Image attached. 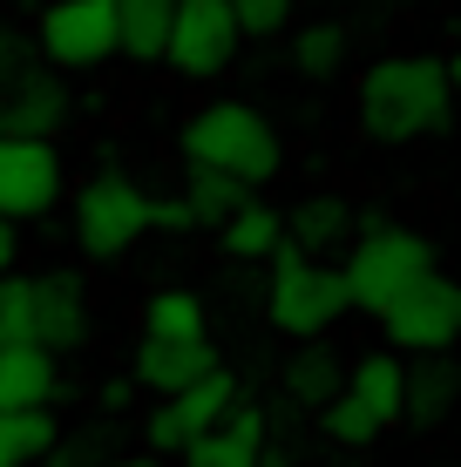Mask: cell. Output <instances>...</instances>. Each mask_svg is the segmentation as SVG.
<instances>
[{"mask_svg":"<svg viewBox=\"0 0 461 467\" xmlns=\"http://www.w3.org/2000/svg\"><path fill=\"white\" fill-rule=\"evenodd\" d=\"M448 102L455 82L435 55H387L360 75V129L373 142H393V150L448 129Z\"/></svg>","mask_w":461,"mask_h":467,"instance_id":"6da1fadb","label":"cell"},{"mask_svg":"<svg viewBox=\"0 0 461 467\" xmlns=\"http://www.w3.org/2000/svg\"><path fill=\"white\" fill-rule=\"evenodd\" d=\"M183 163H211V170H225L237 176V183H272L278 163H285V150H278V129L258 116L251 102H211V109H197V116L183 122Z\"/></svg>","mask_w":461,"mask_h":467,"instance_id":"7a4b0ae2","label":"cell"},{"mask_svg":"<svg viewBox=\"0 0 461 467\" xmlns=\"http://www.w3.org/2000/svg\"><path fill=\"white\" fill-rule=\"evenodd\" d=\"M265 312L285 339H312V332L340 326L353 305H346V278L332 265H320L312 251L278 244L272 251V292H265Z\"/></svg>","mask_w":461,"mask_h":467,"instance_id":"3957f363","label":"cell"},{"mask_svg":"<svg viewBox=\"0 0 461 467\" xmlns=\"http://www.w3.org/2000/svg\"><path fill=\"white\" fill-rule=\"evenodd\" d=\"M427 265H435V244H427L421 231H401V223L360 231L353 257L340 265V278H346V305H360V312H380V305L401 298Z\"/></svg>","mask_w":461,"mask_h":467,"instance_id":"277c9868","label":"cell"},{"mask_svg":"<svg viewBox=\"0 0 461 467\" xmlns=\"http://www.w3.org/2000/svg\"><path fill=\"white\" fill-rule=\"evenodd\" d=\"M68 231H75V251L82 257H122L136 251V237L150 231V190H136L130 176L102 170L75 190L68 203Z\"/></svg>","mask_w":461,"mask_h":467,"instance_id":"5b68a950","label":"cell"},{"mask_svg":"<svg viewBox=\"0 0 461 467\" xmlns=\"http://www.w3.org/2000/svg\"><path fill=\"white\" fill-rule=\"evenodd\" d=\"M373 318H380V332H387L393 352H448L455 332H461V285L427 265L421 278L407 285L401 298H387Z\"/></svg>","mask_w":461,"mask_h":467,"instance_id":"8992f818","label":"cell"},{"mask_svg":"<svg viewBox=\"0 0 461 467\" xmlns=\"http://www.w3.org/2000/svg\"><path fill=\"white\" fill-rule=\"evenodd\" d=\"M237 14L231 0H177L170 7V41H163V61L183 75V82H211V75L231 68L237 55Z\"/></svg>","mask_w":461,"mask_h":467,"instance_id":"52a82bcc","label":"cell"},{"mask_svg":"<svg viewBox=\"0 0 461 467\" xmlns=\"http://www.w3.org/2000/svg\"><path fill=\"white\" fill-rule=\"evenodd\" d=\"M61 156L55 136H0V217L35 223L61 203Z\"/></svg>","mask_w":461,"mask_h":467,"instance_id":"ba28073f","label":"cell"},{"mask_svg":"<svg viewBox=\"0 0 461 467\" xmlns=\"http://www.w3.org/2000/svg\"><path fill=\"white\" fill-rule=\"evenodd\" d=\"M47 68H102L116 55V0H55L35 27Z\"/></svg>","mask_w":461,"mask_h":467,"instance_id":"9c48e42d","label":"cell"},{"mask_svg":"<svg viewBox=\"0 0 461 467\" xmlns=\"http://www.w3.org/2000/svg\"><path fill=\"white\" fill-rule=\"evenodd\" d=\"M231 373L225 366H211V373H197L190 386H177V393H163V407L150 413V454H177V447L190 441V433H204L217 420V413L231 407Z\"/></svg>","mask_w":461,"mask_h":467,"instance_id":"30bf717a","label":"cell"},{"mask_svg":"<svg viewBox=\"0 0 461 467\" xmlns=\"http://www.w3.org/2000/svg\"><path fill=\"white\" fill-rule=\"evenodd\" d=\"M68 82L61 68H21L0 88V136H55L68 122Z\"/></svg>","mask_w":461,"mask_h":467,"instance_id":"8fae6325","label":"cell"},{"mask_svg":"<svg viewBox=\"0 0 461 467\" xmlns=\"http://www.w3.org/2000/svg\"><path fill=\"white\" fill-rule=\"evenodd\" d=\"M27 292H35V346L68 352V346L89 339V285H82V271H41V278H27Z\"/></svg>","mask_w":461,"mask_h":467,"instance_id":"7c38bea8","label":"cell"},{"mask_svg":"<svg viewBox=\"0 0 461 467\" xmlns=\"http://www.w3.org/2000/svg\"><path fill=\"white\" fill-rule=\"evenodd\" d=\"M258 447H265V413L231 393V407L204 433H190L177 454H183V467H258Z\"/></svg>","mask_w":461,"mask_h":467,"instance_id":"4fadbf2b","label":"cell"},{"mask_svg":"<svg viewBox=\"0 0 461 467\" xmlns=\"http://www.w3.org/2000/svg\"><path fill=\"white\" fill-rule=\"evenodd\" d=\"M211 366H217V346L204 332H190V339H150L142 332V346H136V379L150 393H177V386H190L197 373H211Z\"/></svg>","mask_w":461,"mask_h":467,"instance_id":"5bb4252c","label":"cell"},{"mask_svg":"<svg viewBox=\"0 0 461 467\" xmlns=\"http://www.w3.org/2000/svg\"><path fill=\"white\" fill-rule=\"evenodd\" d=\"M278 223H285V244L320 257V251H332V244L353 237V197H340V190H312V197H299Z\"/></svg>","mask_w":461,"mask_h":467,"instance_id":"9a60e30c","label":"cell"},{"mask_svg":"<svg viewBox=\"0 0 461 467\" xmlns=\"http://www.w3.org/2000/svg\"><path fill=\"white\" fill-rule=\"evenodd\" d=\"M55 352L35 339H0V407H47L55 400Z\"/></svg>","mask_w":461,"mask_h":467,"instance_id":"2e32d148","label":"cell"},{"mask_svg":"<svg viewBox=\"0 0 461 467\" xmlns=\"http://www.w3.org/2000/svg\"><path fill=\"white\" fill-rule=\"evenodd\" d=\"M421 366H407V386H401V420L414 427H441L455 413V393H461V373L448 352H414Z\"/></svg>","mask_w":461,"mask_h":467,"instance_id":"e0dca14e","label":"cell"},{"mask_svg":"<svg viewBox=\"0 0 461 467\" xmlns=\"http://www.w3.org/2000/svg\"><path fill=\"white\" fill-rule=\"evenodd\" d=\"M401 386H407V352H393V346H387V352H367V359L346 366V393H353L380 427L401 420Z\"/></svg>","mask_w":461,"mask_h":467,"instance_id":"ac0fdd59","label":"cell"},{"mask_svg":"<svg viewBox=\"0 0 461 467\" xmlns=\"http://www.w3.org/2000/svg\"><path fill=\"white\" fill-rule=\"evenodd\" d=\"M170 7H177V0H116V55H130L136 68L163 61Z\"/></svg>","mask_w":461,"mask_h":467,"instance_id":"d6986e66","label":"cell"},{"mask_svg":"<svg viewBox=\"0 0 461 467\" xmlns=\"http://www.w3.org/2000/svg\"><path fill=\"white\" fill-rule=\"evenodd\" d=\"M346 386V359L332 346H320V332L312 339H299L292 366H285V393L299 400V407H320V400H332Z\"/></svg>","mask_w":461,"mask_h":467,"instance_id":"ffe728a7","label":"cell"},{"mask_svg":"<svg viewBox=\"0 0 461 467\" xmlns=\"http://www.w3.org/2000/svg\"><path fill=\"white\" fill-rule=\"evenodd\" d=\"M61 427L47 407H0V467H27L41 454H55Z\"/></svg>","mask_w":461,"mask_h":467,"instance_id":"44dd1931","label":"cell"},{"mask_svg":"<svg viewBox=\"0 0 461 467\" xmlns=\"http://www.w3.org/2000/svg\"><path fill=\"white\" fill-rule=\"evenodd\" d=\"M217 231H225V251L231 257H272L278 244H285V223H278V211L272 203H237L231 217H217Z\"/></svg>","mask_w":461,"mask_h":467,"instance_id":"7402d4cb","label":"cell"},{"mask_svg":"<svg viewBox=\"0 0 461 467\" xmlns=\"http://www.w3.org/2000/svg\"><path fill=\"white\" fill-rule=\"evenodd\" d=\"M346 55H353V35H346L340 21H312V27H299V41H292V68H299V75H312V82L340 75V68H346Z\"/></svg>","mask_w":461,"mask_h":467,"instance_id":"603a6c76","label":"cell"},{"mask_svg":"<svg viewBox=\"0 0 461 467\" xmlns=\"http://www.w3.org/2000/svg\"><path fill=\"white\" fill-rule=\"evenodd\" d=\"M245 197H251V183H237V176L211 170V163H190L183 203H190V217H197V223H217V217H231V211H237Z\"/></svg>","mask_w":461,"mask_h":467,"instance_id":"cb8c5ba5","label":"cell"},{"mask_svg":"<svg viewBox=\"0 0 461 467\" xmlns=\"http://www.w3.org/2000/svg\"><path fill=\"white\" fill-rule=\"evenodd\" d=\"M142 332H150V339H190V332H204V298L183 292V285L156 292L142 305Z\"/></svg>","mask_w":461,"mask_h":467,"instance_id":"d4e9b609","label":"cell"},{"mask_svg":"<svg viewBox=\"0 0 461 467\" xmlns=\"http://www.w3.org/2000/svg\"><path fill=\"white\" fill-rule=\"evenodd\" d=\"M320 427H326V441H340V447H373L380 441V420L346 393V386L332 400H320Z\"/></svg>","mask_w":461,"mask_h":467,"instance_id":"484cf974","label":"cell"},{"mask_svg":"<svg viewBox=\"0 0 461 467\" xmlns=\"http://www.w3.org/2000/svg\"><path fill=\"white\" fill-rule=\"evenodd\" d=\"M0 339H35V292L27 278H0Z\"/></svg>","mask_w":461,"mask_h":467,"instance_id":"4316f807","label":"cell"},{"mask_svg":"<svg viewBox=\"0 0 461 467\" xmlns=\"http://www.w3.org/2000/svg\"><path fill=\"white\" fill-rule=\"evenodd\" d=\"M292 7H299V0H231L237 35H278V27L292 21Z\"/></svg>","mask_w":461,"mask_h":467,"instance_id":"83f0119b","label":"cell"},{"mask_svg":"<svg viewBox=\"0 0 461 467\" xmlns=\"http://www.w3.org/2000/svg\"><path fill=\"white\" fill-rule=\"evenodd\" d=\"M150 231H197L183 197H150Z\"/></svg>","mask_w":461,"mask_h":467,"instance_id":"f1b7e54d","label":"cell"},{"mask_svg":"<svg viewBox=\"0 0 461 467\" xmlns=\"http://www.w3.org/2000/svg\"><path fill=\"white\" fill-rule=\"evenodd\" d=\"M27 68V35H14V27H0V88L14 82V75Z\"/></svg>","mask_w":461,"mask_h":467,"instance_id":"f546056e","label":"cell"},{"mask_svg":"<svg viewBox=\"0 0 461 467\" xmlns=\"http://www.w3.org/2000/svg\"><path fill=\"white\" fill-rule=\"evenodd\" d=\"M0 271H14V217H0Z\"/></svg>","mask_w":461,"mask_h":467,"instance_id":"4dcf8cb0","label":"cell"},{"mask_svg":"<svg viewBox=\"0 0 461 467\" xmlns=\"http://www.w3.org/2000/svg\"><path fill=\"white\" fill-rule=\"evenodd\" d=\"M102 407H130V379H109L102 386Z\"/></svg>","mask_w":461,"mask_h":467,"instance_id":"1f68e13d","label":"cell"},{"mask_svg":"<svg viewBox=\"0 0 461 467\" xmlns=\"http://www.w3.org/2000/svg\"><path fill=\"white\" fill-rule=\"evenodd\" d=\"M102 467H156V454H122V461H102Z\"/></svg>","mask_w":461,"mask_h":467,"instance_id":"d6a6232c","label":"cell"}]
</instances>
